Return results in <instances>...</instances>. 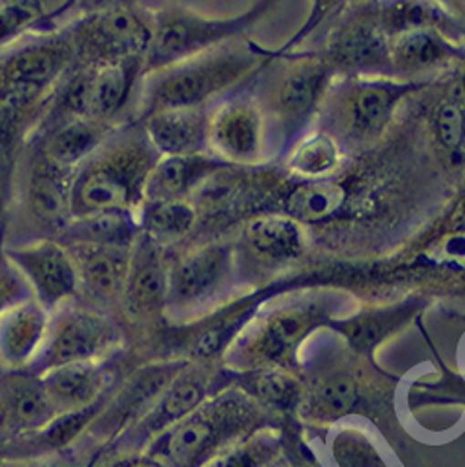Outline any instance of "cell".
Returning a JSON list of instances; mask_svg holds the SVG:
<instances>
[{"mask_svg": "<svg viewBox=\"0 0 465 467\" xmlns=\"http://www.w3.org/2000/svg\"><path fill=\"white\" fill-rule=\"evenodd\" d=\"M150 141L108 140L71 177V218L88 214H136L153 163Z\"/></svg>", "mask_w": 465, "mask_h": 467, "instance_id": "6da1fadb", "label": "cell"}, {"mask_svg": "<svg viewBox=\"0 0 465 467\" xmlns=\"http://www.w3.org/2000/svg\"><path fill=\"white\" fill-rule=\"evenodd\" d=\"M75 61L67 36L36 37L0 57V126L12 128L54 88Z\"/></svg>", "mask_w": 465, "mask_h": 467, "instance_id": "7a4b0ae2", "label": "cell"}, {"mask_svg": "<svg viewBox=\"0 0 465 467\" xmlns=\"http://www.w3.org/2000/svg\"><path fill=\"white\" fill-rule=\"evenodd\" d=\"M153 24L146 10L134 5H105L88 12L66 34L79 65H105L126 59L144 61Z\"/></svg>", "mask_w": 465, "mask_h": 467, "instance_id": "3957f363", "label": "cell"}, {"mask_svg": "<svg viewBox=\"0 0 465 467\" xmlns=\"http://www.w3.org/2000/svg\"><path fill=\"white\" fill-rule=\"evenodd\" d=\"M119 340V328L107 313L67 303L51 313L47 340L34 369L40 375L69 363L102 361Z\"/></svg>", "mask_w": 465, "mask_h": 467, "instance_id": "277c9868", "label": "cell"}, {"mask_svg": "<svg viewBox=\"0 0 465 467\" xmlns=\"http://www.w3.org/2000/svg\"><path fill=\"white\" fill-rule=\"evenodd\" d=\"M245 409L238 397L224 395L202 403L187 419L153 440L151 456L175 467H192L209 456L230 432L238 431Z\"/></svg>", "mask_w": 465, "mask_h": 467, "instance_id": "5b68a950", "label": "cell"}, {"mask_svg": "<svg viewBox=\"0 0 465 467\" xmlns=\"http://www.w3.org/2000/svg\"><path fill=\"white\" fill-rule=\"evenodd\" d=\"M141 67H144L141 59L93 65V67L79 65V69L63 87L59 99L61 122L85 119L110 124L130 99Z\"/></svg>", "mask_w": 465, "mask_h": 467, "instance_id": "8992f818", "label": "cell"}, {"mask_svg": "<svg viewBox=\"0 0 465 467\" xmlns=\"http://www.w3.org/2000/svg\"><path fill=\"white\" fill-rule=\"evenodd\" d=\"M250 57L243 54H221L181 61L155 77L148 90L150 112L175 107H201L221 93L248 69Z\"/></svg>", "mask_w": 465, "mask_h": 467, "instance_id": "52a82bcc", "label": "cell"}, {"mask_svg": "<svg viewBox=\"0 0 465 467\" xmlns=\"http://www.w3.org/2000/svg\"><path fill=\"white\" fill-rule=\"evenodd\" d=\"M37 303L54 313L79 296V274L67 245L59 240H36L5 248Z\"/></svg>", "mask_w": 465, "mask_h": 467, "instance_id": "ba28073f", "label": "cell"}, {"mask_svg": "<svg viewBox=\"0 0 465 467\" xmlns=\"http://www.w3.org/2000/svg\"><path fill=\"white\" fill-rule=\"evenodd\" d=\"M236 28L238 20H209L191 12H167L155 18L151 44L141 63L148 69H167L216 40H222Z\"/></svg>", "mask_w": 465, "mask_h": 467, "instance_id": "9c48e42d", "label": "cell"}, {"mask_svg": "<svg viewBox=\"0 0 465 467\" xmlns=\"http://www.w3.org/2000/svg\"><path fill=\"white\" fill-rule=\"evenodd\" d=\"M179 371L181 366L177 363L140 369L110 397L107 405L100 407L88 428L97 436H116L124 431V426L141 420Z\"/></svg>", "mask_w": 465, "mask_h": 467, "instance_id": "30bf717a", "label": "cell"}, {"mask_svg": "<svg viewBox=\"0 0 465 467\" xmlns=\"http://www.w3.org/2000/svg\"><path fill=\"white\" fill-rule=\"evenodd\" d=\"M51 313L34 296L0 315V369L22 371L34 368L47 340Z\"/></svg>", "mask_w": 465, "mask_h": 467, "instance_id": "8fae6325", "label": "cell"}, {"mask_svg": "<svg viewBox=\"0 0 465 467\" xmlns=\"http://www.w3.org/2000/svg\"><path fill=\"white\" fill-rule=\"evenodd\" d=\"M230 255L226 245H201L177 257L170 265L165 305L187 306L211 295L228 274Z\"/></svg>", "mask_w": 465, "mask_h": 467, "instance_id": "7c38bea8", "label": "cell"}, {"mask_svg": "<svg viewBox=\"0 0 465 467\" xmlns=\"http://www.w3.org/2000/svg\"><path fill=\"white\" fill-rule=\"evenodd\" d=\"M46 397L57 414L93 407L110 385V369L102 361L69 363L37 375Z\"/></svg>", "mask_w": 465, "mask_h": 467, "instance_id": "4fadbf2b", "label": "cell"}, {"mask_svg": "<svg viewBox=\"0 0 465 467\" xmlns=\"http://www.w3.org/2000/svg\"><path fill=\"white\" fill-rule=\"evenodd\" d=\"M67 250L71 252L77 274H79V293H87L98 303L114 301L124 295L132 248L67 245Z\"/></svg>", "mask_w": 465, "mask_h": 467, "instance_id": "5bb4252c", "label": "cell"}, {"mask_svg": "<svg viewBox=\"0 0 465 467\" xmlns=\"http://www.w3.org/2000/svg\"><path fill=\"white\" fill-rule=\"evenodd\" d=\"M167 281H170V265L160 248V242L140 232L132 245L130 269L124 287V303L132 313L144 315L167 303Z\"/></svg>", "mask_w": 465, "mask_h": 467, "instance_id": "9a60e30c", "label": "cell"}, {"mask_svg": "<svg viewBox=\"0 0 465 467\" xmlns=\"http://www.w3.org/2000/svg\"><path fill=\"white\" fill-rule=\"evenodd\" d=\"M146 136L161 158L197 155L209 140V119L201 107L160 109L148 114Z\"/></svg>", "mask_w": 465, "mask_h": 467, "instance_id": "2e32d148", "label": "cell"}, {"mask_svg": "<svg viewBox=\"0 0 465 467\" xmlns=\"http://www.w3.org/2000/svg\"><path fill=\"white\" fill-rule=\"evenodd\" d=\"M59 414L46 397L40 378H10L0 387V432L30 436Z\"/></svg>", "mask_w": 465, "mask_h": 467, "instance_id": "e0dca14e", "label": "cell"}, {"mask_svg": "<svg viewBox=\"0 0 465 467\" xmlns=\"http://www.w3.org/2000/svg\"><path fill=\"white\" fill-rule=\"evenodd\" d=\"M112 128L107 122L75 119L59 122L46 136L42 160L61 173L73 175L112 138Z\"/></svg>", "mask_w": 465, "mask_h": 467, "instance_id": "ac0fdd59", "label": "cell"}, {"mask_svg": "<svg viewBox=\"0 0 465 467\" xmlns=\"http://www.w3.org/2000/svg\"><path fill=\"white\" fill-rule=\"evenodd\" d=\"M209 393V378L201 369L179 371L173 381L163 389L153 407L140 420L136 432L140 438L163 434L167 428L175 426L189 414L195 412Z\"/></svg>", "mask_w": 465, "mask_h": 467, "instance_id": "d6986e66", "label": "cell"}, {"mask_svg": "<svg viewBox=\"0 0 465 467\" xmlns=\"http://www.w3.org/2000/svg\"><path fill=\"white\" fill-rule=\"evenodd\" d=\"M218 163L204 158L202 153L158 158L146 177L141 202L185 201L187 194L204 183V179L212 175Z\"/></svg>", "mask_w": 465, "mask_h": 467, "instance_id": "ffe728a7", "label": "cell"}, {"mask_svg": "<svg viewBox=\"0 0 465 467\" xmlns=\"http://www.w3.org/2000/svg\"><path fill=\"white\" fill-rule=\"evenodd\" d=\"M140 236L136 214H88L71 218L59 230V242L66 245H116L132 248Z\"/></svg>", "mask_w": 465, "mask_h": 467, "instance_id": "44dd1931", "label": "cell"}, {"mask_svg": "<svg viewBox=\"0 0 465 467\" xmlns=\"http://www.w3.org/2000/svg\"><path fill=\"white\" fill-rule=\"evenodd\" d=\"M71 177L61 173L44 160L36 167L28 183L30 211L42 223L54 226L57 232L71 220L69 189Z\"/></svg>", "mask_w": 465, "mask_h": 467, "instance_id": "7402d4cb", "label": "cell"}, {"mask_svg": "<svg viewBox=\"0 0 465 467\" xmlns=\"http://www.w3.org/2000/svg\"><path fill=\"white\" fill-rule=\"evenodd\" d=\"M209 138L230 158H250L260 146V120L245 105H226L209 120Z\"/></svg>", "mask_w": 465, "mask_h": 467, "instance_id": "603a6c76", "label": "cell"}, {"mask_svg": "<svg viewBox=\"0 0 465 467\" xmlns=\"http://www.w3.org/2000/svg\"><path fill=\"white\" fill-rule=\"evenodd\" d=\"M315 308H294L285 310L271 318L257 334L253 344H250V352L255 358L265 361H281L287 358L301 336L313 327Z\"/></svg>", "mask_w": 465, "mask_h": 467, "instance_id": "cb8c5ba5", "label": "cell"}, {"mask_svg": "<svg viewBox=\"0 0 465 467\" xmlns=\"http://www.w3.org/2000/svg\"><path fill=\"white\" fill-rule=\"evenodd\" d=\"M136 218L140 232L160 242L187 234L197 223V209L189 201L141 202Z\"/></svg>", "mask_w": 465, "mask_h": 467, "instance_id": "d4e9b609", "label": "cell"}, {"mask_svg": "<svg viewBox=\"0 0 465 467\" xmlns=\"http://www.w3.org/2000/svg\"><path fill=\"white\" fill-rule=\"evenodd\" d=\"M248 242L255 254L269 259H289L303 248L299 226L293 218L262 216L248 226Z\"/></svg>", "mask_w": 465, "mask_h": 467, "instance_id": "484cf974", "label": "cell"}, {"mask_svg": "<svg viewBox=\"0 0 465 467\" xmlns=\"http://www.w3.org/2000/svg\"><path fill=\"white\" fill-rule=\"evenodd\" d=\"M387 54L385 34L376 26H356L342 34L332 49L334 61L350 69L371 67L387 59Z\"/></svg>", "mask_w": 465, "mask_h": 467, "instance_id": "4316f807", "label": "cell"}, {"mask_svg": "<svg viewBox=\"0 0 465 467\" xmlns=\"http://www.w3.org/2000/svg\"><path fill=\"white\" fill-rule=\"evenodd\" d=\"M403 95V87L369 85L356 90L350 105L354 130L361 134H376L389 120L397 99Z\"/></svg>", "mask_w": 465, "mask_h": 467, "instance_id": "83f0119b", "label": "cell"}, {"mask_svg": "<svg viewBox=\"0 0 465 467\" xmlns=\"http://www.w3.org/2000/svg\"><path fill=\"white\" fill-rule=\"evenodd\" d=\"M346 202V191L338 183H308L291 192L287 211L303 223H320L338 214Z\"/></svg>", "mask_w": 465, "mask_h": 467, "instance_id": "f1b7e54d", "label": "cell"}, {"mask_svg": "<svg viewBox=\"0 0 465 467\" xmlns=\"http://www.w3.org/2000/svg\"><path fill=\"white\" fill-rule=\"evenodd\" d=\"M393 54L400 69L418 71L446 61L451 56V49L442 37L418 28L400 36Z\"/></svg>", "mask_w": 465, "mask_h": 467, "instance_id": "f546056e", "label": "cell"}, {"mask_svg": "<svg viewBox=\"0 0 465 467\" xmlns=\"http://www.w3.org/2000/svg\"><path fill=\"white\" fill-rule=\"evenodd\" d=\"M325 69L318 65H305L293 71L279 90L281 110L291 119H301L316 105V100L325 87Z\"/></svg>", "mask_w": 465, "mask_h": 467, "instance_id": "4dcf8cb0", "label": "cell"}, {"mask_svg": "<svg viewBox=\"0 0 465 467\" xmlns=\"http://www.w3.org/2000/svg\"><path fill=\"white\" fill-rule=\"evenodd\" d=\"M410 313V308H391L383 310V313H371L357 317L342 327V332L356 349H373L376 348L387 334L393 332L400 322H405Z\"/></svg>", "mask_w": 465, "mask_h": 467, "instance_id": "1f68e13d", "label": "cell"}, {"mask_svg": "<svg viewBox=\"0 0 465 467\" xmlns=\"http://www.w3.org/2000/svg\"><path fill=\"white\" fill-rule=\"evenodd\" d=\"M248 313V306H238L236 310H232V313H226L214 318L211 324H206V327H202L197 332L195 338L191 340V354L201 359H209L221 354L228 346V342L234 338Z\"/></svg>", "mask_w": 465, "mask_h": 467, "instance_id": "d6a6232c", "label": "cell"}, {"mask_svg": "<svg viewBox=\"0 0 465 467\" xmlns=\"http://www.w3.org/2000/svg\"><path fill=\"white\" fill-rule=\"evenodd\" d=\"M46 3H10L0 6V47L16 42L32 26L54 16L57 10H49Z\"/></svg>", "mask_w": 465, "mask_h": 467, "instance_id": "836d02e7", "label": "cell"}, {"mask_svg": "<svg viewBox=\"0 0 465 467\" xmlns=\"http://www.w3.org/2000/svg\"><path fill=\"white\" fill-rule=\"evenodd\" d=\"M336 161H338V150L334 141L326 136H316L296 150L293 167L305 175H322L332 171Z\"/></svg>", "mask_w": 465, "mask_h": 467, "instance_id": "e575fe53", "label": "cell"}, {"mask_svg": "<svg viewBox=\"0 0 465 467\" xmlns=\"http://www.w3.org/2000/svg\"><path fill=\"white\" fill-rule=\"evenodd\" d=\"M434 130H436V138L444 146V150L454 153L461 148L463 138H465V112L460 102L456 100L442 102L440 109L436 110Z\"/></svg>", "mask_w": 465, "mask_h": 467, "instance_id": "d590c367", "label": "cell"}, {"mask_svg": "<svg viewBox=\"0 0 465 467\" xmlns=\"http://www.w3.org/2000/svg\"><path fill=\"white\" fill-rule=\"evenodd\" d=\"M357 387L350 379H334L320 387L316 395V407L326 417H342L357 405Z\"/></svg>", "mask_w": 465, "mask_h": 467, "instance_id": "8d00e7d4", "label": "cell"}, {"mask_svg": "<svg viewBox=\"0 0 465 467\" xmlns=\"http://www.w3.org/2000/svg\"><path fill=\"white\" fill-rule=\"evenodd\" d=\"M252 387L257 397L279 409L291 407L296 400L294 381H291L287 375L277 373V371H264L260 375H255Z\"/></svg>", "mask_w": 465, "mask_h": 467, "instance_id": "74e56055", "label": "cell"}, {"mask_svg": "<svg viewBox=\"0 0 465 467\" xmlns=\"http://www.w3.org/2000/svg\"><path fill=\"white\" fill-rule=\"evenodd\" d=\"M28 296H32L28 285L18 269L8 262L5 248H0V315Z\"/></svg>", "mask_w": 465, "mask_h": 467, "instance_id": "f35d334b", "label": "cell"}, {"mask_svg": "<svg viewBox=\"0 0 465 467\" xmlns=\"http://www.w3.org/2000/svg\"><path fill=\"white\" fill-rule=\"evenodd\" d=\"M257 451H262L260 446H248V448H240L236 451L228 453V456L218 460L212 467H255L260 463L257 460Z\"/></svg>", "mask_w": 465, "mask_h": 467, "instance_id": "ab89813d", "label": "cell"}, {"mask_svg": "<svg viewBox=\"0 0 465 467\" xmlns=\"http://www.w3.org/2000/svg\"><path fill=\"white\" fill-rule=\"evenodd\" d=\"M446 254L458 259H465V234H454L446 240Z\"/></svg>", "mask_w": 465, "mask_h": 467, "instance_id": "60d3db41", "label": "cell"}, {"mask_svg": "<svg viewBox=\"0 0 465 467\" xmlns=\"http://www.w3.org/2000/svg\"><path fill=\"white\" fill-rule=\"evenodd\" d=\"M112 467H170V465L160 462L158 458L150 456V458H128V460L114 463Z\"/></svg>", "mask_w": 465, "mask_h": 467, "instance_id": "b9f144b4", "label": "cell"}, {"mask_svg": "<svg viewBox=\"0 0 465 467\" xmlns=\"http://www.w3.org/2000/svg\"><path fill=\"white\" fill-rule=\"evenodd\" d=\"M3 467H42V465H34V463H6Z\"/></svg>", "mask_w": 465, "mask_h": 467, "instance_id": "7bdbcfd3", "label": "cell"}]
</instances>
